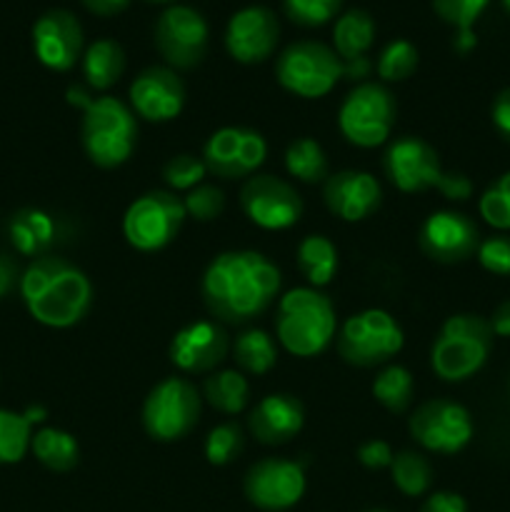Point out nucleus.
Wrapping results in <instances>:
<instances>
[{
  "label": "nucleus",
  "mask_w": 510,
  "mask_h": 512,
  "mask_svg": "<svg viewBox=\"0 0 510 512\" xmlns=\"http://www.w3.org/2000/svg\"><path fill=\"white\" fill-rule=\"evenodd\" d=\"M200 293L215 320L245 325L263 315L278 298L280 270L258 250H228L210 260Z\"/></svg>",
  "instance_id": "nucleus-1"
},
{
  "label": "nucleus",
  "mask_w": 510,
  "mask_h": 512,
  "mask_svg": "<svg viewBox=\"0 0 510 512\" xmlns=\"http://www.w3.org/2000/svg\"><path fill=\"white\" fill-rule=\"evenodd\" d=\"M20 295L28 313L48 328H73L93 305V283L70 260L43 255L20 278Z\"/></svg>",
  "instance_id": "nucleus-2"
},
{
  "label": "nucleus",
  "mask_w": 510,
  "mask_h": 512,
  "mask_svg": "<svg viewBox=\"0 0 510 512\" xmlns=\"http://www.w3.org/2000/svg\"><path fill=\"white\" fill-rule=\"evenodd\" d=\"M68 103L83 108L80 140L85 155L100 168H118L133 155L138 143V120L135 113L113 95L93 98L80 85L68 88Z\"/></svg>",
  "instance_id": "nucleus-3"
},
{
  "label": "nucleus",
  "mask_w": 510,
  "mask_h": 512,
  "mask_svg": "<svg viewBox=\"0 0 510 512\" xmlns=\"http://www.w3.org/2000/svg\"><path fill=\"white\" fill-rule=\"evenodd\" d=\"M338 315L333 303L318 288H293L280 298L275 310V335L295 358H315L335 338Z\"/></svg>",
  "instance_id": "nucleus-4"
},
{
  "label": "nucleus",
  "mask_w": 510,
  "mask_h": 512,
  "mask_svg": "<svg viewBox=\"0 0 510 512\" xmlns=\"http://www.w3.org/2000/svg\"><path fill=\"white\" fill-rule=\"evenodd\" d=\"M493 348V328L473 313L453 315L443 323L433 348L430 365L445 383H460L478 373Z\"/></svg>",
  "instance_id": "nucleus-5"
},
{
  "label": "nucleus",
  "mask_w": 510,
  "mask_h": 512,
  "mask_svg": "<svg viewBox=\"0 0 510 512\" xmlns=\"http://www.w3.org/2000/svg\"><path fill=\"white\" fill-rule=\"evenodd\" d=\"M405 335L398 320L380 308L350 315L338 333L340 358L355 368H378L403 350Z\"/></svg>",
  "instance_id": "nucleus-6"
},
{
  "label": "nucleus",
  "mask_w": 510,
  "mask_h": 512,
  "mask_svg": "<svg viewBox=\"0 0 510 512\" xmlns=\"http://www.w3.org/2000/svg\"><path fill=\"white\" fill-rule=\"evenodd\" d=\"M275 78L288 93L305 100H318L343 78V60L325 43L298 40L278 55Z\"/></svg>",
  "instance_id": "nucleus-7"
},
{
  "label": "nucleus",
  "mask_w": 510,
  "mask_h": 512,
  "mask_svg": "<svg viewBox=\"0 0 510 512\" xmlns=\"http://www.w3.org/2000/svg\"><path fill=\"white\" fill-rule=\"evenodd\" d=\"M398 118V103L393 93L380 83H358L338 113V128L345 140L358 148H378L388 143Z\"/></svg>",
  "instance_id": "nucleus-8"
},
{
  "label": "nucleus",
  "mask_w": 510,
  "mask_h": 512,
  "mask_svg": "<svg viewBox=\"0 0 510 512\" xmlns=\"http://www.w3.org/2000/svg\"><path fill=\"white\" fill-rule=\"evenodd\" d=\"M203 410L198 388L185 378H165L143 403V428L158 443H175L193 433Z\"/></svg>",
  "instance_id": "nucleus-9"
},
{
  "label": "nucleus",
  "mask_w": 510,
  "mask_h": 512,
  "mask_svg": "<svg viewBox=\"0 0 510 512\" xmlns=\"http://www.w3.org/2000/svg\"><path fill=\"white\" fill-rule=\"evenodd\" d=\"M185 205L170 190H150L130 203L123 215V235L135 250L155 253L173 243L185 223Z\"/></svg>",
  "instance_id": "nucleus-10"
},
{
  "label": "nucleus",
  "mask_w": 510,
  "mask_h": 512,
  "mask_svg": "<svg viewBox=\"0 0 510 512\" xmlns=\"http://www.w3.org/2000/svg\"><path fill=\"white\" fill-rule=\"evenodd\" d=\"M208 38V23L190 5H168L155 20V48L173 70H193L195 65L203 63L208 53Z\"/></svg>",
  "instance_id": "nucleus-11"
},
{
  "label": "nucleus",
  "mask_w": 510,
  "mask_h": 512,
  "mask_svg": "<svg viewBox=\"0 0 510 512\" xmlns=\"http://www.w3.org/2000/svg\"><path fill=\"white\" fill-rule=\"evenodd\" d=\"M408 430L420 448L430 453H460L473 440V418L453 400H428L410 415Z\"/></svg>",
  "instance_id": "nucleus-12"
},
{
  "label": "nucleus",
  "mask_w": 510,
  "mask_h": 512,
  "mask_svg": "<svg viewBox=\"0 0 510 512\" xmlns=\"http://www.w3.org/2000/svg\"><path fill=\"white\" fill-rule=\"evenodd\" d=\"M240 208L258 228L288 230L303 215V198L288 180L275 175H253L240 188Z\"/></svg>",
  "instance_id": "nucleus-13"
},
{
  "label": "nucleus",
  "mask_w": 510,
  "mask_h": 512,
  "mask_svg": "<svg viewBox=\"0 0 510 512\" xmlns=\"http://www.w3.org/2000/svg\"><path fill=\"white\" fill-rule=\"evenodd\" d=\"M268 155V143L263 135L253 128H228L215 130L203 148V163L208 173L223 180L250 178Z\"/></svg>",
  "instance_id": "nucleus-14"
},
{
  "label": "nucleus",
  "mask_w": 510,
  "mask_h": 512,
  "mask_svg": "<svg viewBox=\"0 0 510 512\" xmlns=\"http://www.w3.org/2000/svg\"><path fill=\"white\" fill-rule=\"evenodd\" d=\"M383 170L400 193H425L430 188H440L445 175L433 145L415 135H403L388 145Z\"/></svg>",
  "instance_id": "nucleus-15"
},
{
  "label": "nucleus",
  "mask_w": 510,
  "mask_h": 512,
  "mask_svg": "<svg viewBox=\"0 0 510 512\" xmlns=\"http://www.w3.org/2000/svg\"><path fill=\"white\" fill-rule=\"evenodd\" d=\"M245 498L260 510L280 512L300 503L305 493V470L295 460L265 458L245 473Z\"/></svg>",
  "instance_id": "nucleus-16"
},
{
  "label": "nucleus",
  "mask_w": 510,
  "mask_h": 512,
  "mask_svg": "<svg viewBox=\"0 0 510 512\" xmlns=\"http://www.w3.org/2000/svg\"><path fill=\"white\" fill-rule=\"evenodd\" d=\"M280 40V23L265 5H248L230 15L225 28V50L243 65H255L275 53Z\"/></svg>",
  "instance_id": "nucleus-17"
},
{
  "label": "nucleus",
  "mask_w": 510,
  "mask_h": 512,
  "mask_svg": "<svg viewBox=\"0 0 510 512\" xmlns=\"http://www.w3.org/2000/svg\"><path fill=\"white\" fill-rule=\"evenodd\" d=\"M230 353V338L218 320H198L170 340V360L180 373L210 375Z\"/></svg>",
  "instance_id": "nucleus-18"
},
{
  "label": "nucleus",
  "mask_w": 510,
  "mask_h": 512,
  "mask_svg": "<svg viewBox=\"0 0 510 512\" xmlns=\"http://www.w3.org/2000/svg\"><path fill=\"white\" fill-rule=\"evenodd\" d=\"M83 45V28L70 10L53 8L35 20L33 50L45 68L58 73L70 70L83 58Z\"/></svg>",
  "instance_id": "nucleus-19"
},
{
  "label": "nucleus",
  "mask_w": 510,
  "mask_h": 512,
  "mask_svg": "<svg viewBox=\"0 0 510 512\" xmlns=\"http://www.w3.org/2000/svg\"><path fill=\"white\" fill-rule=\"evenodd\" d=\"M418 243L423 253L438 263H463L470 255L478 253L480 233L478 225L468 215L455 213V210H438L420 225Z\"/></svg>",
  "instance_id": "nucleus-20"
},
{
  "label": "nucleus",
  "mask_w": 510,
  "mask_h": 512,
  "mask_svg": "<svg viewBox=\"0 0 510 512\" xmlns=\"http://www.w3.org/2000/svg\"><path fill=\"white\" fill-rule=\"evenodd\" d=\"M133 113L148 123H168L183 113L185 85L168 65H150L130 83Z\"/></svg>",
  "instance_id": "nucleus-21"
},
{
  "label": "nucleus",
  "mask_w": 510,
  "mask_h": 512,
  "mask_svg": "<svg viewBox=\"0 0 510 512\" xmlns=\"http://www.w3.org/2000/svg\"><path fill=\"white\" fill-rule=\"evenodd\" d=\"M323 200L335 218L345 223H360L380 208L383 188L378 178L365 170H340L325 180Z\"/></svg>",
  "instance_id": "nucleus-22"
},
{
  "label": "nucleus",
  "mask_w": 510,
  "mask_h": 512,
  "mask_svg": "<svg viewBox=\"0 0 510 512\" xmlns=\"http://www.w3.org/2000/svg\"><path fill=\"white\" fill-rule=\"evenodd\" d=\"M305 408L295 395H265L248 415V430L258 443L283 445L290 443L303 430Z\"/></svg>",
  "instance_id": "nucleus-23"
},
{
  "label": "nucleus",
  "mask_w": 510,
  "mask_h": 512,
  "mask_svg": "<svg viewBox=\"0 0 510 512\" xmlns=\"http://www.w3.org/2000/svg\"><path fill=\"white\" fill-rule=\"evenodd\" d=\"M55 233H58L55 220L40 208L18 210L8 223L10 243L20 255H28V258H43L45 250L53 245Z\"/></svg>",
  "instance_id": "nucleus-24"
},
{
  "label": "nucleus",
  "mask_w": 510,
  "mask_h": 512,
  "mask_svg": "<svg viewBox=\"0 0 510 512\" xmlns=\"http://www.w3.org/2000/svg\"><path fill=\"white\" fill-rule=\"evenodd\" d=\"M375 43V20L365 10H345L333 25V50L343 63L365 58Z\"/></svg>",
  "instance_id": "nucleus-25"
},
{
  "label": "nucleus",
  "mask_w": 510,
  "mask_h": 512,
  "mask_svg": "<svg viewBox=\"0 0 510 512\" xmlns=\"http://www.w3.org/2000/svg\"><path fill=\"white\" fill-rule=\"evenodd\" d=\"M295 260L310 288H325L338 273V248L325 235H305L300 240Z\"/></svg>",
  "instance_id": "nucleus-26"
},
{
  "label": "nucleus",
  "mask_w": 510,
  "mask_h": 512,
  "mask_svg": "<svg viewBox=\"0 0 510 512\" xmlns=\"http://www.w3.org/2000/svg\"><path fill=\"white\" fill-rule=\"evenodd\" d=\"M83 75L85 83L95 90H108L113 88L120 80L125 70V53L120 43L115 40L103 38L90 43L83 50Z\"/></svg>",
  "instance_id": "nucleus-27"
},
{
  "label": "nucleus",
  "mask_w": 510,
  "mask_h": 512,
  "mask_svg": "<svg viewBox=\"0 0 510 512\" xmlns=\"http://www.w3.org/2000/svg\"><path fill=\"white\" fill-rule=\"evenodd\" d=\"M203 395L210 408L225 415L243 413L250 400V385L240 370H215L205 378Z\"/></svg>",
  "instance_id": "nucleus-28"
},
{
  "label": "nucleus",
  "mask_w": 510,
  "mask_h": 512,
  "mask_svg": "<svg viewBox=\"0 0 510 512\" xmlns=\"http://www.w3.org/2000/svg\"><path fill=\"white\" fill-rule=\"evenodd\" d=\"M30 450L53 473H68L80 460L78 440L60 428H40L30 440Z\"/></svg>",
  "instance_id": "nucleus-29"
},
{
  "label": "nucleus",
  "mask_w": 510,
  "mask_h": 512,
  "mask_svg": "<svg viewBox=\"0 0 510 512\" xmlns=\"http://www.w3.org/2000/svg\"><path fill=\"white\" fill-rule=\"evenodd\" d=\"M233 355L240 370L250 375H265L278 363V345H275L273 335L260 328H253L238 335L233 345Z\"/></svg>",
  "instance_id": "nucleus-30"
},
{
  "label": "nucleus",
  "mask_w": 510,
  "mask_h": 512,
  "mask_svg": "<svg viewBox=\"0 0 510 512\" xmlns=\"http://www.w3.org/2000/svg\"><path fill=\"white\" fill-rule=\"evenodd\" d=\"M285 170L300 183H325L328 180V155L313 138H298L285 150Z\"/></svg>",
  "instance_id": "nucleus-31"
},
{
  "label": "nucleus",
  "mask_w": 510,
  "mask_h": 512,
  "mask_svg": "<svg viewBox=\"0 0 510 512\" xmlns=\"http://www.w3.org/2000/svg\"><path fill=\"white\" fill-rule=\"evenodd\" d=\"M415 380L403 365H385L373 380V398L390 413H405L413 403Z\"/></svg>",
  "instance_id": "nucleus-32"
},
{
  "label": "nucleus",
  "mask_w": 510,
  "mask_h": 512,
  "mask_svg": "<svg viewBox=\"0 0 510 512\" xmlns=\"http://www.w3.org/2000/svg\"><path fill=\"white\" fill-rule=\"evenodd\" d=\"M390 478L400 493L408 495V498H418V495L428 493L430 483H433V465L428 463L423 453L403 450V453L393 455Z\"/></svg>",
  "instance_id": "nucleus-33"
},
{
  "label": "nucleus",
  "mask_w": 510,
  "mask_h": 512,
  "mask_svg": "<svg viewBox=\"0 0 510 512\" xmlns=\"http://www.w3.org/2000/svg\"><path fill=\"white\" fill-rule=\"evenodd\" d=\"M33 440V425L23 413L0 408V465H13L25 458Z\"/></svg>",
  "instance_id": "nucleus-34"
},
{
  "label": "nucleus",
  "mask_w": 510,
  "mask_h": 512,
  "mask_svg": "<svg viewBox=\"0 0 510 512\" xmlns=\"http://www.w3.org/2000/svg\"><path fill=\"white\" fill-rule=\"evenodd\" d=\"M418 48L410 40H390L378 55V75L385 83H400L408 80L418 70Z\"/></svg>",
  "instance_id": "nucleus-35"
},
{
  "label": "nucleus",
  "mask_w": 510,
  "mask_h": 512,
  "mask_svg": "<svg viewBox=\"0 0 510 512\" xmlns=\"http://www.w3.org/2000/svg\"><path fill=\"white\" fill-rule=\"evenodd\" d=\"M205 175H208V168H205L203 158H195V155L190 153L173 155V158L163 165V180L170 188V193H175V190L190 193V190L198 188V185L203 183Z\"/></svg>",
  "instance_id": "nucleus-36"
},
{
  "label": "nucleus",
  "mask_w": 510,
  "mask_h": 512,
  "mask_svg": "<svg viewBox=\"0 0 510 512\" xmlns=\"http://www.w3.org/2000/svg\"><path fill=\"white\" fill-rule=\"evenodd\" d=\"M243 428L238 423H220L205 438V460L210 465H228L243 450Z\"/></svg>",
  "instance_id": "nucleus-37"
},
{
  "label": "nucleus",
  "mask_w": 510,
  "mask_h": 512,
  "mask_svg": "<svg viewBox=\"0 0 510 512\" xmlns=\"http://www.w3.org/2000/svg\"><path fill=\"white\" fill-rule=\"evenodd\" d=\"M343 0H283L285 15L300 28H320L340 13Z\"/></svg>",
  "instance_id": "nucleus-38"
},
{
  "label": "nucleus",
  "mask_w": 510,
  "mask_h": 512,
  "mask_svg": "<svg viewBox=\"0 0 510 512\" xmlns=\"http://www.w3.org/2000/svg\"><path fill=\"white\" fill-rule=\"evenodd\" d=\"M480 215L498 230H510V173L500 175L480 198Z\"/></svg>",
  "instance_id": "nucleus-39"
},
{
  "label": "nucleus",
  "mask_w": 510,
  "mask_h": 512,
  "mask_svg": "<svg viewBox=\"0 0 510 512\" xmlns=\"http://www.w3.org/2000/svg\"><path fill=\"white\" fill-rule=\"evenodd\" d=\"M185 215L198 223H210V220L220 218L225 208V195L223 190L215 188V185L200 183L198 188H193L190 193H185L183 198Z\"/></svg>",
  "instance_id": "nucleus-40"
},
{
  "label": "nucleus",
  "mask_w": 510,
  "mask_h": 512,
  "mask_svg": "<svg viewBox=\"0 0 510 512\" xmlns=\"http://www.w3.org/2000/svg\"><path fill=\"white\" fill-rule=\"evenodd\" d=\"M488 3L490 0H433V10L455 30H473L475 20L483 15Z\"/></svg>",
  "instance_id": "nucleus-41"
},
{
  "label": "nucleus",
  "mask_w": 510,
  "mask_h": 512,
  "mask_svg": "<svg viewBox=\"0 0 510 512\" xmlns=\"http://www.w3.org/2000/svg\"><path fill=\"white\" fill-rule=\"evenodd\" d=\"M478 263L493 275H510V235H490L480 240Z\"/></svg>",
  "instance_id": "nucleus-42"
},
{
  "label": "nucleus",
  "mask_w": 510,
  "mask_h": 512,
  "mask_svg": "<svg viewBox=\"0 0 510 512\" xmlns=\"http://www.w3.org/2000/svg\"><path fill=\"white\" fill-rule=\"evenodd\" d=\"M358 460L368 470H383L393 463V448L385 440H368L358 448Z\"/></svg>",
  "instance_id": "nucleus-43"
},
{
  "label": "nucleus",
  "mask_w": 510,
  "mask_h": 512,
  "mask_svg": "<svg viewBox=\"0 0 510 512\" xmlns=\"http://www.w3.org/2000/svg\"><path fill=\"white\" fill-rule=\"evenodd\" d=\"M440 193L448 200H455V203H463L473 195V183H470L468 175L463 173H445L443 180H440Z\"/></svg>",
  "instance_id": "nucleus-44"
},
{
  "label": "nucleus",
  "mask_w": 510,
  "mask_h": 512,
  "mask_svg": "<svg viewBox=\"0 0 510 512\" xmlns=\"http://www.w3.org/2000/svg\"><path fill=\"white\" fill-rule=\"evenodd\" d=\"M420 512H468V505H465V500L458 493L440 490V493H433L425 500Z\"/></svg>",
  "instance_id": "nucleus-45"
},
{
  "label": "nucleus",
  "mask_w": 510,
  "mask_h": 512,
  "mask_svg": "<svg viewBox=\"0 0 510 512\" xmlns=\"http://www.w3.org/2000/svg\"><path fill=\"white\" fill-rule=\"evenodd\" d=\"M493 125L510 143V88L500 90L498 98L493 100Z\"/></svg>",
  "instance_id": "nucleus-46"
},
{
  "label": "nucleus",
  "mask_w": 510,
  "mask_h": 512,
  "mask_svg": "<svg viewBox=\"0 0 510 512\" xmlns=\"http://www.w3.org/2000/svg\"><path fill=\"white\" fill-rule=\"evenodd\" d=\"M85 10L98 18H113V15H120L130 5V0H83Z\"/></svg>",
  "instance_id": "nucleus-47"
},
{
  "label": "nucleus",
  "mask_w": 510,
  "mask_h": 512,
  "mask_svg": "<svg viewBox=\"0 0 510 512\" xmlns=\"http://www.w3.org/2000/svg\"><path fill=\"white\" fill-rule=\"evenodd\" d=\"M490 328H493V335L510 338V300H505V303L495 308L493 318H490Z\"/></svg>",
  "instance_id": "nucleus-48"
},
{
  "label": "nucleus",
  "mask_w": 510,
  "mask_h": 512,
  "mask_svg": "<svg viewBox=\"0 0 510 512\" xmlns=\"http://www.w3.org/2000/svg\"><path fill=\"white\" fill-rule=\"evenodd\" d=\"M15 278H18V270H15L13 260H8L0 255V298H5V295L13 290Z\"/></svg>",
  "instance_id": "nucleus-49"
},
{
  "label": "nucleus",
  "mask_w": 510,
  "mask_h": 512,
  "mask_svg": "<svg viewBox=\"0 0 510 512\" xmlns=\"http://www.w3.org/2000/svg\"><path fill=\"white\" fill-rule=\"evenodd\" d=\"M368 73H370L368 55H365V58H355V60H348V63H343V78L363 80Z\"/></svg>",
  "instance_id": "nucleus-50"
},
{
  "label": "nucleus",
  "mask_w": 510,
  "mask_h": 512,
  "mask_svg": "<svg viewBox=\"0 0 510 512\" xmlns=\"http://www.w3.org/2000/svg\"><path fill=\"white\" fill-rule=\"evenodd\" d=\"M453 45H455V50H458V53H470V50L478 45V38H475L473 30H458V33H455Z\"/></svg>",
  "instance_id": "nucleus-51"
},
{
  "label": "nucleus",
  "mask_w": 510,
  "mask_h": 512,
  "mask_svg": "<svg viewBox=\"0 0 510 512\" xmlns=\"http://www.w3.org/2000/svg\"><path fill=\"white\" fill-rule=\"evenodd\" d=\"M148 3H173V0H148Z\"/></svg>",
  "instance_id": "nucleus-52"
},
{
  "label": "nucleus",
  "mask_w": 510,
  "mask_h": 512,
  "mask_svg": "<svg viewBox=\"0 0 510 512\" xmlns=\"http://www.w3.org/2000/svg\"><path fill=\"white\" fill-rule=\"evenodd\" d=\"M503 5H505V10H508V13H510V0H503Z\"/></svg>",
  "instance_id": "nucleus-53"
},
{
  "label": "nucleus",
  "mask_w": 510,
  "mask_h": 512,
  "mask_svg": "<svg viewBox=\"0 0 510 512\" xmlns=\"http://www.w3.org/2000/svg\"><path fill=\"white\" fill-rule=\"evenodd\" d=\"M370 512H385V510H370Z\"/></svg>",
  "instance_id": "nucleus-54"
}]
</instances>
